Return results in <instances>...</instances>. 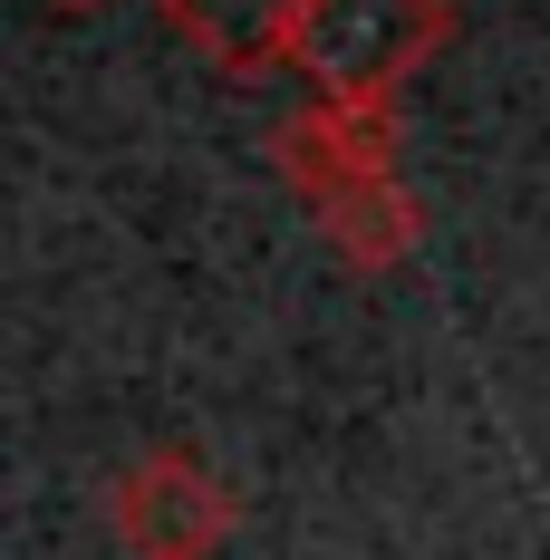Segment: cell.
I'll return each instance as SVG.
<instances>
[{
  "mask_svg": "<svg viewBox=\"0 0 550 560\" xmlns=\"http://www.w3.org/2000/svg\"><path fill=\"white\" fill-rule=\"evenodd\" d=\"M454 39V0H309L290 68L319 97H396Z\"/></svg>",
  "mask_w": 550,
  "mask_h": 560,
  "instance_id": "6da1fadb",
  "label": "cell"
},
{
  "mask_svg": "<svg viewBox=\"0 0 550 560\" xmlns=\"http://www.w3.org/2000/svg\"><path fill=\"white\" fill-rule=\"evenodd\" d=\"M107 532L126 560H222L242 532V503L194 445H145L107 483Z\"/></svg>",
  "mask_w": 550,
  "mask_h": 560,
  "instance_id": "7a4b0ae2",
  "label": "cell"
},
{
  "mask_svg": "<svg viewBox=\"0 0 550 560\" xmlns=\"http://www.w3.org/2000/svg\"><path fill=\"white\" fill-rule=\"evenodd\" d=\"M396 155H406L396 97H309L300 116L271 126V165L309 213L338 203V194H358V184H377V174H396Z\"/></svg>",
  "mask_w": 550,
  "mask_h": 560,
  "instance_id": "3957f363",
  "label": "cell"
},
{
  "mask_svg": "<svg viewBox=\"0 0 550 560\" xmlns=\"http://www.w3.org/2000/svg\"><path fill=\"white\" fill-rule=\"evenodd\" d=\"M300 10L309 0H155V20L203 68H222V78H271V68H290Z\"/></svg>",
  "mask_w": 550,
  "mask_h": 560,
  "instance_id": "277c9868",
  "label": "cell"
},
{
  "mask_svg": "<svg viewBox=\"0 0 550 560\" xmlns=\"http://www.w3.org/2000/svg\"><path fill=\"white\" fill-rule=\"evenodd\" d=\"M309 223L329 232V252L348 261V271H406V261L425 252V203L406 194V174H377V184L338 194V203H319Z\"/></svg>",
  "mask_w": 550,
  "mask_h": 560,
  "instance_id": "5b68a950",
  "label": "cell"
},
{
  "mask_svg": "<svg viewBox=\"0 0 550 560\" xmlns=\"http://www.w3.org/2000/svg\"><path fill=\"white\" fill-rule=\"evenodd\" d=\"M49 10H107V0H49Z\"/></svg>",
  "mask_w": 550,
  "mask_h": 560,
  "instance_id": "8992f818",
  "label": "cell"
}]
</instances>
